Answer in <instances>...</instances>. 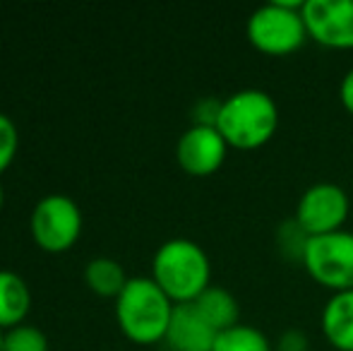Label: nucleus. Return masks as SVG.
Here are the masks:
<instances>
[{"label":"nucleus","mask_w":353,"mask_h":351,"mask_svg":"<svg viewBox=\"0 0 353 351\" xmlns=\"http://www.w3.org/2000/svg\"><path fill=\"white\" fill-rule=\"evenodd\" d=\"M152 279L176 305L195 303L212 286V263L190 239H171L154 253Z\"/></svg>","instance_id":"obj_1"},{"label":"nucleus","mask_w":353,"mask_h":351,"mask_svg":"<svg viewBox=\"0 0 353 351\" xmlns=\"http://www.w3.org/2000/svg\"><path fill=\"white\" fill-rule=\"evenodd\" d=\"M276 128L279 106L262 89H241L221 101L216 130L231 150H260L276 135Z\"/></svg>","instance_id":"obj_2"},{"label":"nucleus","mask_w":353,"mask_h":351,"mask_svg":"<svg viewBox=\"0 0 353 351\" xmlns=\"http://www.w3.org/2000/svg\"><path fill=\"white\" fill-rule=\"evenodd\" d=\"M173 303L152 277H132L116 299V320L121 332L135 344H159L166 339Z\"/></svg>","instance_id":"obj_3"},{"label":"nucleus","mask_w":353,"mask_h":351,"mask_svg":"<svg viewBox=\"0 0 353 351\" xmlns=\"http://www.w3.org/2000/svg\"><path fill=\"white\" fill-rule=\"evenodd\" d=\"M305 0H274L248 17L245 37L255 51L262 56L286 58L305 46L307 27L303 19Z\"/></svg>","instance_id":"obj_4"},{"label":"nucleus","mask_w":353,"mask_h":351,"mask_svg":"<svg viewBox=\"0 0 353 351\" xmlns=\"http://www.w3.org/2000/svg\"><path fill=\"white\" fill-rule=\"evenodd\" d=\"M303 270L312 281L330 289L332 294L353 291V234H336L310 239L303 255Z\"/></svg>","instance_id":"obj_5"},{"label":"nucleus","mask_w":353,"mask_h":351,"mask_svg":"<svg viewBox=\"0 0 353 351\" xmlns=\"http://www.w3.org/2000/svg\"><path fill=\"white\" fill-rule=\"evenodd\" d=\"M32 239L46 253H65L82 234V212L68 195H46L29 219Z\"/></svg>","instance_id":"obj_6"},{"label":"nucleus","mask_w":353,"mask_h":351,"mask_svg":"<svg viewBox=\"0 0 353 351\" xmlns=\"http://www.w3.org/2000/svg\"><path fill=\"white\" fill-rule=\"evenodd\" d=\"M349 195L336 183H315L301 195L296 205V221L310 239L344 231L349 219Z\"/></svg>","instance_id":"obj_7"},{"label":"nucleus","mask_w":353,"mask_h":351,"mask_svg":"<svg viewBox=\"0 0 353 351\" xmlns=\"http://www.w3.org/2000/svg\"><path fill=\"white\" fill-rule=\"evenodd\" d=\"M307 37L334 51H353V0H305Z\"/></svg>","instance_id":"obj_8"},{"label":"nucleus","mask_w":353,"mask_h":351,"mask_svg":"<svg viewBox=\"0 0 353 351\" xmlns=\"http://www.w3.org/2000/svg\"><path fill=\"white\" fill-rule=\"evenodd\" d=\"M231 147L226 145L223 135L216 128L205 126H190L181 135L176 145V159L178 166L188 176L207 178L214 176L226 161V154Z\"/></svg>","instance_id":"obj_9"},{"label":"nucleus","mask_w":353,"mask_h":351,"mask_svg":"<svg viewBox=\"0 0 353 351\" xmlns=\"http://www.w3.org/2000/svg\"><path fill=\"white\" fill-rule=\"evenodd\" d=\"M216 330L200 315L192 303L173 308L171 325L166 332V347L171 351H212L216 342Z\"/></svg>","instance_id":"obj_10"},{"label":"nucleus","mask_w":353,"mask_h":351,"mask_svg":"<svg viewBox=\"0 0 353 351\" xmlns=\"http://www.w3.org/2000/svg\"><path fill=\"white\" fill-rule=\"evenodd\" d=\"M320 328L336 351H353V291H339L327 299Z\"/></svg>","instance_id":"obj_11"},{"label":"nucleus","mask_w":353,"mask_h":351,"mask_svg":"<svg viewBox=\"0 0 353 351\" xmlns=\"http://www.w3.org/2000/svg\"><path fill=\"white\" fill-rule=\"evenodd\" d=\"M32 308L27 281L10 270H0V330H12L24 323Z\"/></svg>","instance_id":"obj_12"},{"label":"nucleus","mask_w":353,"mask_h":351,"mask_svg":"<svg viewBox=\"0 0 353 351\" xmlns=\"http://www.w3.org/2000/svg\"><path fill=\"white\" fill-rule=\"evenodd\" d=\"M192 305L200 310V315L216 330V332L236 328L238 318H241V305H238L236 296L228 289H223V286L212 284Z\"/></svg>","instance_id":"obj_13"},{"label":"nucleus","mask_w":353,"mask_h":351,"mask_svg":"<svg viewBox=\"0 0 353 351\" xmlns=\"http://www.w3.org/2000/svg\"><path fill=\"white\" fill-rule=\"evenodd\" d=\"M84 281H87V286L97 296L118 299L130 279H128L121 263H116V260H111V258H97L84 267Z\"/></svg>","instance_id":"obj_14"},{"label":"nucleus","mask_w":353,"mask_h":351,"mask_svg":"<svg viewBox=\"0 0 353 351\" xmlns=\"http://www.w3.org/2000/svg\"><path fill=\"white\" fill-rule=\"evenodd\" d=\"M212 351H274L270 337L252 325L238 323L236 328L223 330L216 334Z\"/></svg>","instance_id":"obj_15"},{"label":"nucleus","mask_w":353,"mask_h":351,"mask_svg":"<svg viewBox=\"0 0 353 351\" xmlns=\"http://www.w3.org/2000/svg\"><path fill=\"white\" fill-rule=\"evenodd\" d=\"M274 243L281 258L303 265V255H305V248H307V243H310V236L305 234V229H303L296 221V217H293V219H286L276 226Z\"/></svg>","instance_id":"obj_16"},{"label":"nucleus","mask_w":353,"mask_h":351,"mask_svg":"<svg viewBox=\"0 0 353 351\" xmlns=\"http://www.w3.org/2000/svg\"><path fill=\"white\" fill-rule=\"evenodd\" d=\"M3 351H48V339L34 325H17L3 332Z\"/></svg>","instance_id":"obj_17"},{"label":"nucleus","mask_w":353,"mask_h":351,"mask_svg":"<svg viewBox=\"0 0 353 351\" xmlns=\"http://www.w3.org/2000/svg\"><path fill=\"white\" fill-rule=\"evenodd\" d=\"M17 147H19L17 126H14L10 116L0 113V174H5L10 169V164L17 157Z\"/></svg>","instance_id":"obj_18"},{"label":"nucleus","mask_w":353,"mask_h":351,"mask_svg":"<svg viewBox=\"0 0 353 351\" xmlns=\"http://www.w3.org/2000/svg\"><path fill=\"white\" fill-rule=\"evenodd\" d=\"M219 113H221V101L219 99H202L192 111V126L216 128Z\"/></svg>","instance_id":"obj_19"},{"label":"nucleus","mask_w":353,"mask_h":351,"mask_svg":"<svg viewBox=\"0 0 353 351\" xmlns=\"http://www.w3.org/2000/svg\"><path fill=\"white\" fill-rule=\"evenodd\" d=\"M274 351H310V339H307V334L303 330L291 328L279 334Z\"/></svg>","instance_id":"obj_20"},{"label":"nucleus","mask_w":353,"mask_h":351,"mask_svg":"<svg viewBox=\"0 0 353 351\" xmlns=\"http://www.w3.org/2000/svg\"><path fill=\"white\" fill-rule=\"evenodd\" d=\"M339 99H341V106H344V111L349 113V116H353V68L344 75V80H341Z\"/></svg>","instance_id":"obj_21"},{"label":"nucleus","mask_w":353,"mask_h":351,"mask_svg":"<svg viewBox=\"0 0 353 351\" xmlns=\"http://www.w3.org/2000/svg\"><path fill=\"white\" fill-rule=\"evenodd\" d=\"M0 207H3V185H0Z\"/></svg>","instance_id":"obj_22"},{"label":"nucleus","mask_w":353,"mask_h":351,"mask_svg":"<svg viewBox=\"0 0 353 351\" xmlns=\"http://www.w3.org/2000/svg\"><path fill=\"white\" fill-rule=\"evenodd\" d=\"M0 351H3V330H0Z\"/></svg>","instance_id":"obj_23"}]
</instances>
